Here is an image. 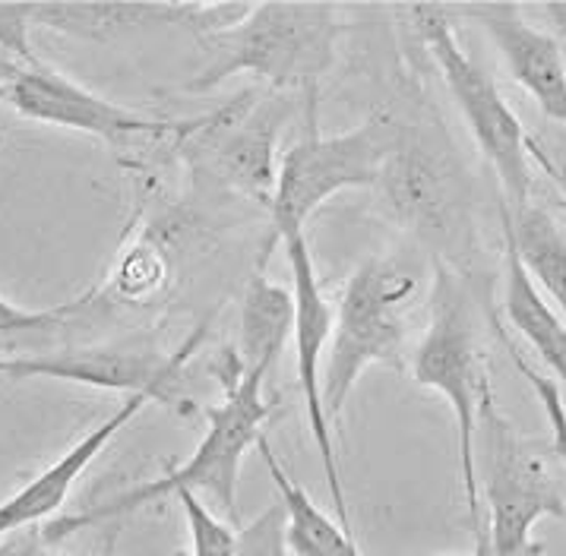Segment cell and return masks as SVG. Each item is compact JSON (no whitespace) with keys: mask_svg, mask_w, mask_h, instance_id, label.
Segmentation results:
<instances>
[{"mask_svg":"<svg viewBox=\"0 0 566 556\" xmlns=\"http://www.w3.org/2000/svg\"><path fill=\"white\" fill-rule=\"evenodd\" d=\"M289 518L285 506L275 500L272 506L238 528V556H289Z\"/></svg>","mask_w":566,"mask_h":556,"instance_id":"7402d4cb","label":"cell"},{"mask_svg":"<svg viewBox=\"0 0 566 556\" xmlns=\"http://www.w3.org/2000/svg\"><path fill=\"white\" fill-rule=\"evenodd\" d=\"M282 244H285V256H289L292 294H295V333H292V338H295L297 386H301L304 408H307L311 437H314L319 462H323L326 487L333 496V506L339 512V525L348 534H355L348 496H345V484H342L339 459H336V430H333V423L326 418V408H323V377H319V357H323V348L333 335L336 307L323 297L307 234L304 231L289 234Z\"/></svg>","mask_w":566,"mask_h":556,"instance_id":"8fae6325","label":"cell"},{"mask_svg":"<svg viewBox=\"0 0 566 556\" xmlns=\"http://www.w3.org/2000/svg\"><path fill=\"white\" fill-rule=\"evenodd\" d=\"M500 224L510 228L532 282L551 297L554 311L566 319V234L560 222L544 206L528 202L520 212L500 206Z\"/></svg>","mask_w":566,"mask_h":556,"instance_id":"d6986e66","label":"cell"},{"mask_svg":"<svg viewBox=\"0 0 566 556\" xmlns=\"http://www.w3.org/2000/svg\"><path fill=\"white\" fill-rule=\"evenodd\" d=\"M411 377L418 386L433 389L450 401L459 443V474L465 490L469 528L475 534V550L484 544L481 515V478H478V405L491 370L478 345L475 313L465 275L450 263H433V291L428 301V329L421 335Z\"/></svg>","mask_w":566,"mask_h":556,"instance_id":"3957f363","label":"cell"},{"mask_svg":"<svg viewBox=\"0 0 566 556\" xmlns=\"http://www.w3.org/2000/svg\"><path fill=\"white\" fill-rule=\"evenodd\" d=\"M339 10L319 0L250 3L248 17L197 39L206 64L187 92H212L234 73H250L256 86L317 95L339 39Z\"/></svg>","mask_w":566,"mask_h":556,"instance_id":"7a4b0ae2","label":"cell"},{"mask_svg":"<svg viewBox=\"0 0 566 556\" xmlns=\"http://www.w3.org/2000/svg\"><path fill=\"white\" fill-rule=\"evenodd\" d=\"M0 335H3V333H0Z\"/></svg>","mask_w":566,"mask_h":556,"instance_id":"f546056e","label":"cell"},{"mask_svg":"<svg viewBox=\"0 0 566 556\" xmlns=\"http://www.w3.org/2000/svg\"><path fill=\"white\" fill-rule=\"evenodd\" d=\"M377 187L396 222L421 241L443 250L469 246V183L443 124L396 120V139Z\"/></svg>","mask_w":566,"mask_h":556,"instance_id":"9c48e42d","label":"cell"},{"mask_svg":"<svg viewBox=\"0 0 566 556\" xmlns=\"http://www.w3.org/2000/svg\"><path fill=\"white\" fill-rule=\"evenodd\" d=\"M411 32L428 48L443 83L453 95L469 130L475 136L481 156L494 168L500 183V206L520 212L532 202V168H528V139L522 120L500 95L497 83L475 57L459 45L450 10L440 3H411L406 7Z\"/></svg>","mask_w":566,"mask_h":556,"instance_id":"8992f818","label":"cell"},{"mask_svg":"<svg viewBox=\"0 0 566 556\" xmlns=\"http://www.w3.org/2000/svg\"><path fill=\"white\" fill-rule=\"evenodd\" d=\"M29 32H32V7L29 3H0V51L23 64L39 61L29 45Z\"/></svg>","mask_w":566,"mask_h":556,"instance_id":"603a6c76","label":"cell"},{"mask_svg":"<svg viewBox=\"0 0 566 556\" xmlns=\"http://www.w3.org/2000/svg\"><path fill=\"white\" fill-rule=\"evenodd\" d=\"M295 333V294L275 285L260 263L241 294L238 313V364L241 374H270L279 355L285 352L289 335Z\"/></svg>","mask_w":566,"mask_h":556,"instance_id":"e0dca14e","label":"cell"},{"mask_svg":"<svg viewBox=\"0 0 566 556\" xmlns=\"http://www.w3.org/2000/svg\"><path fill=\"white\" fill-rule=\"evenodd\" d=\"M292 112V92L248 86L203 117H190L187 134L175 146L193 178L270 209L282 165L275 161L279 134Z\"/></svg>","mask_w":566,"mask_h":556,"instance_id":"52a82bcc","label":"cell"},{"mask_svg":"<svg viewBox=\"0 0 566 556\" xmlns=\"http://www.w3.org/2000/svg\"><path fill=\"white\" fill-rule=\"evenodd\" d=\"M219 377L226 386V399L222 405L206 411L203 440L197 443L193 455L184 465L171 468L168 474H161L156 481H146L139 487L124 490L120 496H114L102 506H92L90 512H73V515H61L45 522V537L61 547L70 534L86 532L92 525L112 522L120 515H130L139 506H149L165 496H178L181 490L190 493H206L219 503V510L226 512L228 518H238V474H241V462L250 445L260 443V437L266 433L263 427L270 421L272 401L263 399V382L270 374H241V364L234 352H226L222 364H219Z\"/></svg>","mask_w":566,"mask_h":556,"instance_id":"6da1fadb","label":"cell"},{"mask_svg":"<svg viewBox=\"0 0 566 556\" xmlns=\"http://www.w3.org/2000/svg\"><path fill=\"white\" fill-rule=\"evenodd\" d=\"M260 455L263 465L270 468V478L279 490V503L285 506L289 518V550L295 556H361L358 537L348 534L339 522H333L317 503L307 496V490L297 484L289 474V468L279 462L275 449L266 440V433L260 437Z\"/></svg>","mask_w":566,"mask_h":556,"instance_id":"ac0fdd59","label":"cell"},{"mask_svg":"<svg viewBox=\"0 0 566 556\" xmlns=\"http://www.w3.org/2000/svg\"><path fill=\"white\" fill-rule=\"evenodd\" d=\"M497 335H500V342L506 345L510 357H513V364L520 367V374L525 377V382L532 386V392H535L538 405H542L544 418H547V423H551V445H554V455H557V462H560L566 471V399H564V392H560V386H557L554 379L542 377V374H538V370L522 357L520 348L510 342L506 329H500L497 326Z\"/></svg>","mask_w":566,"mask_h":556,"instance_id":"44dd1931","label":"cell"},{"mask_svg":"<svg viewBox=\"0 0 566 556\" xmlns=\"http://www.w3.org/2000/svg\"><path fill=\"white\" fill-rule=\"evenodd\" d=\"M478 430L484 433L488 525L475 556H544L532 532L542 518H566V496L547 455L500 411L491 379L478 405Z\"/></svg>","mask_w":566,"mask_h":556,"instance_id":"ba28073f","label":"cell"},{"mask_svg":"<svg viewBox=\"0 0 566 556\" xmlns=\"http://www.w3.org/2000/svg\"><path fill=\"white\" fill-rule=\"evenodd\" d=\"M181 503L184 522L190 532V554L193 556H238V532L222 522L203 500L190 490L175 496Z\"/></svg>","mask_w":566,"mask_h":556,"instance_id":"ffe728a7","label":"cell"},{"mask_svg":"<svg viewBox=\"0 0 566 556\" xmlns=\"http://www.w3.org/2000/svg\"><path fill=\"white\" fill-rule=\"evenodd\" d=\"M0 143H3V136H0Z\"/></svg>","mask_w":566,"mask_h":556,"instance_id":"f1b7e54d","label":"cell"},{"mask_svg":"<svg viewBox=\"0 0 566 556\" xmlns=\"http://www.w3.org/2000/svg\"><path fill=\"white\" fill-rule=\"evenodd\" d=\"M544 13H547V20H551V32L557 35V42H560V48H564L566 54V3H547Z\"/></svg>","mask_w":566,"mask_h":556,"instance_id":"4316f807","label":"cell"},{"mask_svg":"<svg viewBox=\"0 0 566 556\" xmlns=\"http://www.w3.org/2000/svg\"><path fill=\"white\" fill-rule=\"evenodd\" d=\"M415 294L418 275L399 256H367L345 282L323 367V408L329 423L339 421L367 367H402Z\"/></svg>","mask_w":566,"mask_h":556,"instance_id":"277c9868","label":"cell"},{"mask_svg":"<svg viewBox=\"0 0 566 556\" xmlns=\"http://www.w3.org/2000/svg\"><path fill=\"white\" fill-rule=\"evenodd\" d=\"M156 399L153 392H136L127 396L114 408L112 415L98 427H92L90 433L80 443L67 449L54 465H48L39 478H32L25 487H20L13 496H7L0 503V537L29 528V525H45L51 522V515L67 503L70 490L80 481V474L98 459V452L112 443L114 437L134 421L136 415Z\"/></svg>","mask_w":566,"mask_h":556,"instance_id":"5bb4252c","label":"cell"},{"mask_svg":"<svg viewBox=\"0 0 566 556\" xmlns=\"http://www.w3.org/2000/svg\"><path fill=\"white\" fill-rule=\"evenodd\" d=\"M0 377H7V357H0Z\"/></svg>","mask_w":566,"mask_h":556,"instance_id":"83f0119b","label":"cell"},{"mask_svg":"<svg viewBox=\"0 0 566 556\" xmlns=\"http://www.w3.org/2000/svg\"><path fill=\"white\" fill-rule=\"evenodd\" d=\"M0 102L29 120L67 127L80 134L98 136L105 143L124 139H181L190 120L146 117L130 108H120L108 98L95 95L86 86L73 83L61 70L48 67L45 61L23 64L17 57H0Z\"/></svg>","mask_w":566,"mask_h":556,"instance_id":"30bf717a","label":"cell"},{"mask_svg":"<svg viewBox=\"0 0 566 556\" xmlns=\"http://www.w3.org/2000/svg\"><path fill=\"white\" fill-rule=\"evenodd\" d=\"M32 29H51L86 42H114L139 25H184L193 32L200 3H146V0H80V3H29Z\"/></svg>","mask_w":566,"mask_h":556,"instance_id":"9a60e30c","label":"cell"},{"mask_svg":"<svg viewBox=\"0 0 566 556\" xmlns=\"http://www.w3.org/2000/svg\"><path fill=\"white\" fill-rule=\"evenodd\" d=\"M317 95L307 98V127L304 136L285 153L279 165L275 200L270 206V241L260 263H270V250L289 234H301L307 219L329 197L342 190L377 187L384 175L386 156L396 139V117L374 112L358 127L345 134H319Z\"/></svg>","mask_w":566,"mask_h":556,"instance_id":"5b68a950","label":"cell"},{"mask_svg":"<svg viewBox=\"0 0 566 556\" xmlns=\"http://www.w3.org/2000/svg\"><path fill=\"white\" fill-rule=\"evenodd\" d=\"M503 313L510 326L532 345L544 367L560 379L566 399V319L547 304L542 289L532 282L528 269L522 266L516 241L503 224Z\"/></svg>","mask_w":566,"mask_h":556,"instance_id":"2e32d148","label":"cell"},{"mask_svg":"<svg viewBox=\"0 0 566 556\" xmlns=\"http://www.w3.org/2000/svg\"><path fill=\"white\" fill-rule=\"evenodd\" d=\"M206 326H197L175 355H134L117 348H70L39 357H7V377L13 379H67L86 382L98 389H124L127 396L153 392L156 399H168L171 386L181 377V367L203 342Z\"/></svg>","mask_w":566,"mask_h":556,"instance_id":"4fadbf2b","label":"cell"},{"mask_svg":"<svg viewBox=\"0 0 566 556\" xmlns=\"http://www.w3.org/2000/svg\"><path fill=\"white\" fill-rule=\"evenodd\" d=\"M459 13L475 20L500 51L510 80L535 98L547 120L566 130V54L557 35L528 23L525 10L510 0L462 3Z\"/></svg>","mask_w":566,"mask_h":556,"instance_id":"7c38bea8","label":"cell"},{"mask_svg":"<svg viewBox=\"0 0 566 556\" xmlns=\"http://www.w3.org/2000/svg\"><path fill=\"white\" fill-rule=\"evenodd\" d=\"M86 301H70V304H61V307H51V311H20L13 304H7L0 297V333H23V329H42V326H51L57 319H64L70 313H76Z\"/></svg>","mask_w":566,"mask_h":556,"instance_id":"cb8c5ba5","label":"cell"},{"mask_svg":"<svg viewBox=\"0 0 566 556\" xmlns=\"http://www.w3.org/2000/svg\"><path fill=\"white\" fill-rule=\"evenodd\" d=\"M528 158H535L538 161V168H542L547 178L554 180L557 187H560V193L566 197V149H554V153H547L538 146V139H528Z\"/></svg>","mask_w":566,"mask_h":556,"instance_id":"484cf974","label":"cell"},{"mask_svg":"<svg viewBox=\"0 0 566 556\" xmlns=\"http://www.w3.org/2000/svg\"><path fill=\"white\" fill-rule=\"evenodd\" d=\"M0 556H92V554H67L54 547L45 537V525H29L20 532L0 537Z\"/></svg>","mask_w":566,"mask_h":556,"instance_id":"d4e9b609","label":"cell"}]
</instances>
